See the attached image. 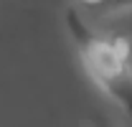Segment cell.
<instances>
[{"label":"cell","mask_w":132,"mask_h":127,"mask_svg":"<svg viewBox=\"0 0 132 127\" xmlns=\"http://www.w3.org/2000/svg\"><path fill=\"white\" fill-rule=\"evenodd\" d=\"M69 31L76 41L79 56L104 94H109L122 109L132 114V69L130 46L122 38H102L84 20L81 8H69L66 13Z\"/></svg>","instance_id":"6da1fadb"},{"label":"cell","mask_w":132,"mask_h":127,"mask_svg":"<svg viewBox=\"0 0 132 127\" xmlns=\"http://www.w3.org/2000/svg\"><path fill=\"white\" fill-rule=\"evenodd\" d=\"M122 10H132V0H104L94 15H114V13H122Z\"/></svg>","instance_id":"7a4b0ae2"},{"label":"cell","mask_w":132,"mask_h":127,"mask_svg":"<svg viewBox=\"0 0 132 127\" xmlns=\"http://www.w3.org/2000/svg\"><path fill=\"white\" fill-rule=\"evenodd\" d=\"M84 127H119V125L112 122L109 117H104V114H97V117H89V120L84 122Z\"/></svg>","instance_id":"3957f363"},{"label":"cell","mask_w":132,"mask_h":127,"mask_svg":"<svg viewBox=\"0 0 132 127\" xmlns=\"http://www.w3.org/2000/svg\"><path fill=\"white\" fill-rule=\"evenodd\" d=\"M102 3H104V0H76V8H81L84 13H92V15H94L99 8H102Z\"/></svg>","instance_id":"277c9868"}]
</instances>
